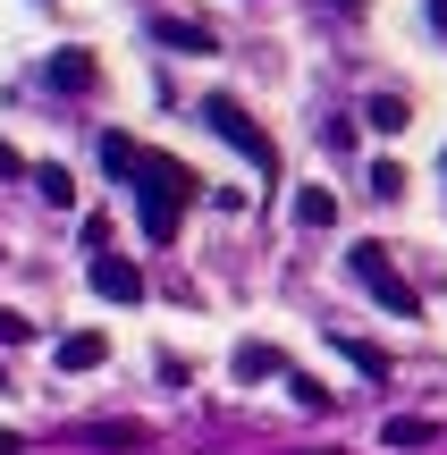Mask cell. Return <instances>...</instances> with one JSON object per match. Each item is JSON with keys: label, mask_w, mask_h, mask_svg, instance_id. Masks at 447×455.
Masks as SVG:
<instances>
[{"label": "cell", "mask_w": 447, "mask_h": 455, "mask_svg": "<svg viewBox=\"0 0 447 455\" xmlns=\"http://www.w3.org/2000/svg\"><path fill=\"white\" fill-rule=\"evenodd\" d=\"M347 270L363 278V287L380 295L388 312H405V321H414V312H422V295H414V287H405V278H397V261H388V244H355V253H347Z\"/></svg>", "instance_id": "3957f363"}, {"label": "cell", "mask_w": 447, "mask_h": 455, "mask_svg": "<svg viewBox=\"0 0 447 455\" xmlns=\"http://www.w3.org/2000/svg\"><path fill=\"white\" fill-rule=\"evenodd\" d=\"M51 355H60V371H93V363L110 355V338H101V329H68V338L51 346Z\"/></svg>", "instance_id": "5b68a950"}, {"label": "cell", "mask_w": 447, "mask_h": 455, "mask_svg": "<svg viewBox=\"0 0 447 455\" xmlns=\"http://www.w3.org/2000/svg\"><path fill=\"white\" fill-rule=\"evenodd\" d=\"M0 455H26V439H17V430H0Z\"/></svg>", "instance_id": "ffe728a7"}, {"label": "cell", "mask_w": 447, "mask_h": 455, "mask_svg": "<svg viewBox=\"0 0 447 455\" xmlns=\"http://www.w3.org/2000/svg\"><path fill=\"white\" fill-rule=\"evenodd\" d=\"M101 169H110V178H135V169H144V144H135V135H101Z\"/></svg>", "instance_id": "30bf717a"}, {"label": "cell", "mask_w": 447, "mask_h": 455, "mask_svg": "<svg viewBox=\"0 0 447 455\" xmlns=\"http://www.w3.org/2000/svg\"><path fill=\"white\" fill-rule=\"evenodd\" d=\"M270 371H287V363H279V346H262V338H245V346H236V379H270Z\"/></svg>", "instance_id": "7c38bea8"}, {"label": "cell", "mask_w": 447, "mask_h": 455, "mask_svg": "<svg viewBox=\"0 0 447 455\" xmlns=\"http://www.w3.org/2000/svg\"><path fill=\"white\" fill-rule=\"evenodd\" d=\"M363 118H371V135H405V118H414V110H405L397 93H380V101H371Z\"/></svg>", "instance_id": "4fadbf2b"}, {"label": "cell", "mask_w": 447, "mask_h": 455, "mask_svg": "<svg viewBox=\"0 0 447 455\" xmlns=\"http://www.w3.org/2000/svg\"><path fill=\"white\" fill-rule=\"evenodd\" d=\"M34 195H43V203H60V212H76V178H68L60 161H43V169H34Z\"/></svg>", "instance_id": "8fae6325"}, {"label": "cell", "mask_w": 447, "mask_h": 455, "mask_svg": "<svg viewBox=\"0 0 447 455\" xmlns=\"http://www.w3.org/2000/svg\"><path fill=\"white\" fill-rule=\"evenodd\" d=\"M380 439H388V447H422V439H431V422H422V413H397Z\"/></svg>", "instance_id": "5bb4252c"}, {"label": "cell", "mask_w": 447, "mask_h": 455, "mask_svg": "<svg viewBox=\"0 0 447 455\" xmlns=\"http://www.w3.org/2000/svg\"><path fill=\"white\" fill-rule=\"evenodd\" d=\"M296 228H313V236L338 228V195H330V186H304V195H296Z\"/></svg>", "instance_id": "9c48e42d"}, {"label": "cell", "mask_w": 447, "mask_h": 455, "mask_svg": "<svg viewBox=\"0 0 447 455\" xmlns=\"http://www.w3.org/2000/svg\"><path fill=\"white\" fill-rule=\"evenodd\" d=\"M439 169H447V152H439Z\"/></svg>", "instance_id": "44dd1931"}, {"label": "cell", "mask_w": 447, "mask_h": 455, "mask_svg": "<svg viewBox=\"0 0 447 455\" xmlns=\"http://www.w3.org/2000/svg\"><path fill=\"white\" fill-rule=\"evenodd\" d=\"M26 338H34V321H17V312L0 304V346H26Z\"/></svg>", "instance_id": "e0dca14e"}, {"label": "cell", "mask_w": 447, "mask_h": 455, "mask_svg": "<svg viewBox=\"0 0 447 455\" xmlns=\"http://www.w3.org/2000/svg\"><path fill=\"white\" fill-rule=\"evenodd\" d=\"M93 295H101V304H144V261L93 253Z\"/></svg>", "instance_id": "277c9868"}, {"label": "cell", "mask_w": 447, "mask_h": 455, "mask_svg": "<svg viewBox=\"0 0 447 455\" xmlns=\"http://www.w3.org/2000/svg\"><path fill=\"white\" fill-rule=\"evenodd\" d=\"M203 127H212L220 144H236V152H245L253 169H279V144H270V135H262V127H253V118H245V101L212 93V101H203Z\"/></svg>", "instance_id": "7a4b0ae2"}, {"label": "cell", "mask_w": 447, "mask_h": 455, "mask_svg": "<svg viewBox=\"0 0 447 455\" xmlns=\"http://www.w3.org/2000/svg\"><path fill=\"white\" fill-rule=\"evenodd\" d=\"M144 422H76V447H144Z\"/></svg>", "instance_id": "ba28073f"}, {"label": "cell", "mask_w": 447, "mask_h": 455, "mask_svg": "<svg viewBox=\"0 0 447 455\" xmlns=\"http://www.w3.org/2000/svg\"><path fill=\"white\" fill-rule=\"evenodd\" d=\"M152 43H169V51H220L212 26H195V17H152Z\"/></svg>", "instance_id": "52a82bcc"}, {"label": "cell", "mask_w": 447, "mask_h": 455, "mask_svg": "<svg viewBox=\"0 0 447 455\" xmlns=\"http://www.w3.org/2000/svg\"><path fill=\"white\" fill-rule=\"evenodd\" d=\"M186 195H203V178H195V169H186V161H169V152H144V169H135V220H144V236H152V244H169V236H178Z\"/></svg>", "instance_id": "6da1fadb"}, {"label": "cell", "mask_w": 447, "mask_h": 455, "mask_svg": "<svg viewBox=\"0 0 447 455\" xmlns=\"http://www.w3.org/2000/svg\"><path fill=\"white\" fill-rule=\"evenodd\" d=\"M287 388H296V405H304V413H330V388H321V379H304V371H287Z\"/></svg>", "instance_id": "9a60e30c"}, {"label": "cell", "mask_w": 447, "mask_h": 455, "mask_svg": "<svg viewBox=\"0 0 447 455\" xmlns=\"http://www.w3.org/2000/svg\"><path fill=\"white\" fill-rule=\"evenodd\" d=\"M422 17H431V34H447V0H422Z\"/></svg>", "instance_id": "ac0fdd59"}, {"label": "cell", "mask_w": 447, "mask_h": 455, "mask_svg": "<svg viewBox=\"0 0 447 455\" xmlns=\"http://www.w3.org/2000/svg\"><path fill=\"white\" fill-rule=\"evenodd\" d=\"M93 76H101V60H93V51H51V84H60V93H84Z\"/></svg>", "instance_id": "8992f818"}, {"label": "cell", "mask_w": 447, "mask_h": 455, "mask_svg": "<svg viewBox=\"0 0 447 455\" xmlns=\"http://www.w3.org/2000/svg\"><path fill=\"white\" fill-rule=\"evenodd\" d=\"M17 169H26V161H17V144H0V178H17Z\"/></svg>", "instance_id": "d6986e66"}, {"label": "cell", "mask_w": 447, "mask_h": 455, "mask_svg": "<svg viewBox=\"0 0 447 455\" xmlns=\"http://www.w3.org/2000/svg\"><path fill=\"white\" fill-rule=\"evenodd\" d=\"M371 195H380V203L405 195V169H397V161H371Z\"/></svg>", "instance_id": "2e32d148"}]
</instances>
